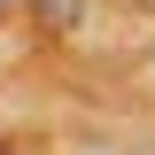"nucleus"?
<instances>
[{
    "label": "nucleus",
    "instance_id": "nucleus-1",
    "mask_svg": "<svg viewBox=\"0 0 155 155\" xmlns=\"http://www.w3.org/2000/svg\"><path fill=\"white\" fill-rule=\"evenodd\" d=\"M54 16H62V23H78V0H54Z\"/></svg>",
    "mask_w": 155,
    "mask_h": 155
},
{
    "label": "nucleus",
    "instance_id": "nucleus-2",
    "mask_svg": "<svg viewBox=\"0 0 155 155\" xmlns=\"http://www.w3.org/2000/svg\"><path fill=\"white\" fill-rule=\"evenodd\" d=\"M78 155H116V147H93V140H85V147H78Z\"/></svg>",
    "mask_w": 155,
    "mask_h": 155
},
{
    "label": "nucleus",
    "instance_id": "nucleus-3",
    "mask_svg": "<svg viewBox=\"0 0 155 155\" xmlns=\"http://www.w3.org/2000/svg\"><path fill=\"white\" fill-rule=\"evenodd\" d=\"M8 8H23V0H0V16H8Z\"/></svg>",
    "mask_w": 155,
    "mask_h": 155
},
{
    "label": "nucleus",
    "instance_id": "nucleus-4",
    "mask_svg": "<svg viewBox=\"0 0 155 155\" xmlns=\"http://www.w3.org/2000/svg\"><path fill=\"white\" fill-rule=\"evenodd\" d=\"M147 8H155V0H147Z\"/></svg>",
    "mask_w": 155,
    "mask_h": 155
}]
</instances>
